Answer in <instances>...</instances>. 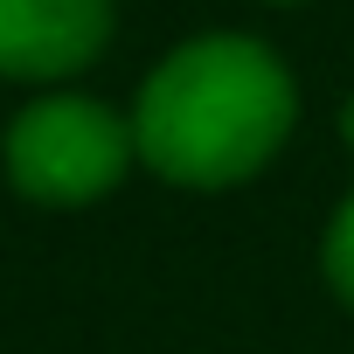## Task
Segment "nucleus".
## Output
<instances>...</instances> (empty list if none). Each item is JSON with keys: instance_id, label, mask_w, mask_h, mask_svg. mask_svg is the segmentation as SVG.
I'll use <instances>...</instances> for the list:
<instances>
[{"instance_id": "nucleus-1", "label": "nucleus", "mask_w": 354, "mask_h": 354, "mask_svg": "<svg viewBox=\"0 0 354 354\" xmlns=\"http://www.w3.org/2000/svg\"><path fill=\"white\" fill-rule=\"evenodd\" d=\"M292 132V77L264 42L209 35L174 49L139 91L132 139L153 174L188 188H230L257 174Z\"/></svg>"}, {"instance_id": "nucleus-2", "label": "nucleus", "mask_w": 354, "mask_h": 354, "mask_svg": "<svg viewBox=\"0 0 354 354\" xmlns=\"http://www.w3.org/2000/svg\"><path fill=\"white\" fill-rule=\"evenodd\" d=\"M132 125H118L104 104L91 97H42L15 118L8 132V174L28 202H91L104 188H118V174L132 160Z\"/></svg>"}, {"instance_id": "nucleus-3", "label": "nucleus", "mask_w": 354, "mask_h": 354, "mask_svg": "<svg viewBox=\"0 0 354 354\" xmlns=\"http://www.w3.org/2000/svg\"><path fill=\"white\" fill-rule=\"evenodd\" d=\"M111 35V0H0V77H70Z\"/></svg>"}, {"instance_id": "nucleus-4", "label": "nucleus", "mask_w": 354, "mask_h": 354, "mask_svg": "<svg viewBox=\"0 0 354 354\" xmlns=\"http://www.w3.org/2000/svg\"><path fill=\"white\" fill-rule=\"evenodd\" d=\"M326 278H333V292L354 306V195H347V209H340L333 230H326Z\"/></svg>"}, {"instance_id": "nucleus-5", "label": "nucleus", "mask_w": 354, "mask_h": 354, "mask_svg": "<svg viewBox=\"0 0 354 354\" xmlns=\"http://www.w3.org/2000/svg\"><path fill=\"white\" fill-rule=\"evenodd\" d=\"M340 132H347V146H354V97H347V118H340Z\"/></svg>"}]
</instances>
